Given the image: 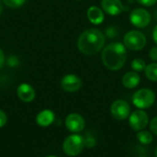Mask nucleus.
Returning <instances> with one entry per match:
<instances>
[{"instance_id": "obj_2", "label": "nucleus", "mask_w": 157, "mask_h": 157, "mask_svg": "<svg viewBox=\"0 0 157 157\" xmlns=\"http://www.w3.org/2000/svg\"><path fill=\"white\" fill-rule=\"evenodd\" d=\"M123 43L111 42L105 46L101 52L104 66L110 71L121 70L127 61V51Z\"/></svg>"}, {"instance_id": "obj_12", "label": "nucleus", "mask_w": 157, "mask_h": 157, "mask_svg": "<svg viewBox=\"0 0 157 157\" xmlns=\"http://www.w3.org/2000/svg\"><path fill=\"white\" fill-rule=\"evenodd\" d=\"M17 94L18 98L21 101L26 102V103L33 101L36 97V92L34 88L29 84H27V83H22L17 86Z\"/></svg>"}, {"instance_id": "obj_21", "label": "nucleus", "mask_w": 157, "mask_h": 157, "mask_svg": "<svg viewBox=\"0 0 157 157\" xmlns=\"http://www.w3.org/2000/svg\"><path fill=\"white\" fill-rule=\"evenodd\" d=\"M137 3L144 6H153L157 3V0H136Z\"/></svg>"}, {"instance_id": "obj_18", "label": "nucleus", "mask_w": 157, "mask_h": 157, "mask_svg": "<svg viewBox=\"0 0 157 157\" xmlns=\"http://www.w3.org/2000/svg\"><path fill=\"white\" fill-rule=\"evenodd\" d=\"M132 68L134 72H143L146 68V63L143 59L136 58L132 62Z\"/></svg>"}, {"instance_id": "obj_17", "label": "nucleus", "mask_w": 157, "mask_h": 157, "mask_svg": "<svg viewBox=\"0 0 157 157\" xmlns=\"http://www.w3.org/2000/svg\"><path fill=\"white\" fill-rule=\"evenodd\" d=\"M146 77L152 81V82H157V62L149 63L146 65V68L144 70Z\"/></svg>"}, {"instance_id": "obj_7", "label": "nucleus", "mask_w": 157, "mask_h": 157, "mask_svg": "<svg viewBox=\"0 0 157 157\" xmlns=\"http://www.w3.org/2000/svg\"><path fill=\"white\" fill-rule=\"evenodd\" d=\"M149 123V117L144 109H137L129 116V124L135 132L143 131Z\"/></svg>"}, {"instance_id": "obj_6", "label": "nucleus", "mask_w": 157, "mask_h": 157, "mask_svg": "<svg viewBox=\"0 0 157 157\" xmlns=\"http://www.w3.org/2000/svg\"><path fill=\"white\" fill-rule=\"evenodd\" d=\"M152 17L148 10L143 7L134 8L130 14V21L135 28L144 29L146 28L151 22Z\"/></svg>"}, {"instance_id": "obj_24", "label": "nucleus", "mask_w": 157, "mask_h": 157, "mask_svg": "<svg viewBox=\"0 0 157 157\" xmlns=\"http://www.w3.org/2000/svg\"><path fill=\"white\" fill-rule=\"evenodd\" d=\"M150 129H151V132L155 135H157V116L155 117L151 121V122H150Z\"/></svg>"}, {"instance_id": "obj_15", "label": "nucleus", "mask_w": 157, "mask_h": 157, "mask_svg": "<svg viewBox=\"0 0 157 157\" xmlns=\"http://www.w3.org/2000/svg\"><path fill=\"white\" fill-rule=\"evenodd\" d=\"M140 81H141V77L139 74H137V72H134V71L127 72L122 76V80H121L123 86L129 89H132L138 86V85L140 84Z\"/></svg>"}, {"instance_id": "obj_22", "label": "nucleus", "mask_w": 157, "mask_h": 157, "mask_svg": "<svg viewBox=\"0 0 157 157\" xmlns=\"http://www.w3.org/2000/svg\"><path fill=\"white\" fill-rule=\"evenodd\" d=\"M7 122V116L6 112L2 109H0V128L4 127Z\"/></svg>"}, {"instance_id": "obj_25", "label": "nucleus", "mask_w": 157, "mask_h": 157, "mask_svg": "<svg viewBox=\"0 0 157 157\" xmlns=\"http://www.w3.org/2000/svg\"><path fill=\"white\" fill-rule=\"evenodd\" d=\"M107 36L109 38H116V36L118 35V32H117V29L114 28V27H109L108 29H107Z\"/></svg>"}, {"instance_id": "obj_29", "label": "nucleus", "mask_w": 157, "mask_h": 157, "mask_svg": "<svg viewBox=\"0 0 157 157\" xmlns=\"http://www.w3.org/2000/svg\"><path fill=\"white\" fill-rule=\"evenodd\" d=\"M3 8H4V3H3L2 0H0V15H1V13L3 11Z\"/></svg>"}, {"instance_id": "obj_16", "label": "nucleus", "mask_w": 157, "mask_h": 157, "mask_svg": "<svg viewBox=\"0 0 157 157\" xmlns=\"http://www.w3.org/2000/svg\"><path fill=\"white\" fill-rule=\"evenodd\" d=\"M136 137H137V140L144 145H148V144H152V142L154 141L153 134L150 132L144 131V130L138 132Z\"/></svg>"}, {"instance_id": "obj_23", "label": "nucleus", "mask_w": 157, "mask_h": 157, "mask_svg": "<svg viewBox=\"0 0 157 157\" xmlns=\"http://www.w3.org/2000/svg\"><path fill=\"white\" fill-rule=\"evenodd\" d=\"M149 57L152 61L157 62V45L154 46L149 52Z\"/></svg>"}, {"instance_id": "obj_28", "label": "nucleus", "mask_w": 157, "mask_h": 157, "mask_svg": "<svg viewBox=\"0 0 157 157\" xmlns=\"http://www.w3.org/2000/svg\"><path fill=\"white\" fill-rule=\"evenodd\" d=\"M153 40L157 45V25L154 28V30H153Z\"/></svg>"}, {"instance_id": "obj_33", "label": "nucleus", "mask_w": 157, "mask_h": 157, "mask_svg": "<svg viewBox=\"0 0 157 157\" xmlns=\"http://www.w3.org/2000/svg\"><path fill=\"white\" fill-rule=\"evenodd\" d=\"M140 157H146V156H140Z\"/></svg>"}, {"instance_id": "obj_3", "label": "nucleus", "mask_w": 157, "mask_h": 157, "mask_svg": "<svg viewBox=\"0 0 157 157\" xmlns=\"http://www.w3.org/2000/svg\"><path fill=\"white\" fill-rule=\"evenodd\" d=\"M85 139L78 133L67 136L63 143V151L68 156H76L82 153L85 147Z\"/></svg>"}, {"instance_id": "obj_13", "label": "nucleus", "mask_w": 157, "mask_h": 157, "mask_svg": "<svg viewBox=\"0 0 157 157\" xmlns=\"http://www.w3.org/2000/svg\"><path fill=\"white\" fill-rule=\"evenodd\" d=\"M86 16H87L88 20L94 25H99L105 19L104 11L97 6H89L86 12Z\"/></svg>"}, {"instance_id": "obj_32", "label": "nucleus", "mask_w": 157, "mask_h": 157, "mask_svg": "<svg viewBox=\"0 0 157 157\" xmlns=\"http://www.w3.org/2000/svg\"><path fill=\"white\" fill-rule=\"evenodd\" d=\"M76 1H81V0H76Z\"/></svg>"}, {"instance_id": "obj_14", "label": "nucleus", "mask_w": 157, "mask_h": 157, "mask_svg": "<svg viewBox=\"0 0 157 157\" xmlns=\"http://www.w3.org/2000/svg\"><path fill=\"white\" fill-rule=\"evenodd\" d=\"M55 120V114L51 109H43L36 117V122L40 127H48L53 123Z\"/></svg>"}, {"instance_id": "obj_11", "label": "nucleus", "mask_w": 157, "mask_h": 157, "mask_svg": "<svg viewBox=\"0 0 157 157\" xmlns=\"http://www.w3.org/2000/svg\"><path fill=\"white\" fill-rule=\"evenodd\" d=\"M101 7L109 16H118L124 10V6L121 0H102Z\"/></svg>"}, {"instance_id": "obj_1", "label": "nucleus", "mask_w": 157, "mask_h": 157, "mask_svg": "<svg viewBox=\"0 0 157 157\" xmlns=\"http://www.w3.org/2000/svg\"><path fill=\"white\" fill-rule=\"evenodd\" d=\"M105 34L98 29H87L77 39V48L86 55H95L105 47Z\"/></svg>"}, {"instance_id": "obj_27", "label": "nucleus", "mask_w": 157, "mask_h": 157, "mask_svg": "<svg viewBox=\"0 0 157 157\" xmlns=\"http://www.w3.org/2000/svg\"><path fill=\"white\" fill-rule=\"evenodd\" d=\"M6 63V57H5V53L2 51V49H0V69L4 66Z\"/></svg>"}, {"instance_id": "obj_5", "label": "nucleus", "mask_w": 157, "mask_h": 157, "mask_svg": "<svg viewBox=\"0 0 157 157\" xmlns=\"http://www.w3.org/2000/svg\"><path fill=\"white\" fill-rule=\"evenodd\" d=\"M155 101V94L149 88H141L132 96V103L139 109L151 108Z\"/></svg>"}, {"instance_id": "obj_19", "label": "nucleus", "mask_w": 157, "mask_h": 157, "mask_svg": "<svg viewBox=\"0 0 157 157\" xmlns=\"http://www.w3.org/2000/svg\"><path fill=\"white\" fill-rule=\"evenodd\" d=\"M2 1L4 5H6L10 8H19L26 2V0H2Z\"/></svg>"}, {"instance_id": "obj_10", "label": "nucleus", "mask_w": 157, "mask_h": 157, "mask_svg": "<svg viewBox=\"0 0 157 157\" xmlns=\"http://www.w3.org/2000/svg\"><path fill=\"white\" fill-rule=\"evenodd\" d=\"M82 80L79 76L69 74L64 75L61 80V87L65 91L69 93H74L78 91L82 87Z\"/></svg>"}, {"instance_id": "obj_31", "label": "nucleus", "mask_w": 157, "mask_h": 157, "mask_svg": "<svg viewBox=\"0 0 157 157\" xmlns=\"http://www.w3.org/2000/svg\"><path fill=\"white\" fill-rule=\"evenodd\" d=\"M155 157H157V147L156 149H155Z\"/></svg>"}, {"instance_id": "obj_4", "label": "nucleus", "mask_w": 157, "mask_h": 157, "mask_svg": "<svg viewBox=\"0 0 157 157\" xmlns=\"http://www.w3.org/2000/svg\"><path fill=\"white\" fill-rule=\"evenodd\" d=\"M147 43L145 35L139 30H130L123 37L124 46L131 51H141Z\"/></svg>"}, {"instance_id": "obj_26", "label": "nucleus", "mask_w": 157, "mask_h": 157, "mask_svg": "<svg viewBox=\"0 0 157 157\" xmlns=\"http://www.w3.org/2000/svg\"><path fill=\"white\" fill-rule=\"evenodd\" d=\"M96 144V141L94 140L93 137H88L86 140H85V145L88 147H93Z\"/></svg>"}, {"instance_id": "obj_20", "label": "nucleus", "mask_w": 157, "mask_h": 157, "mask_svg": "<svg viewBox=\"0 0 157 157\" xmlns=\"http://www.w3.org/2000/svg\"><path fill=\"white\" fill-rule=\"evenodd\" d=\"M6 63L9 67H17L19 64V60L16 55H10L6 60Z\"/></svg>"}, {"instance_id": "obj_9", "label": "nucleus", "mask_w": 157, "mask_h": 157, "mask_svg": "<svg viewBox=\"0 0 157 157\" xmlns=\"http://www.w3.org/2000/svg\"><path fill=\"white\" fill-rule=\"evenodd\" d=\"M65 127L73 133L81 132L86 127L85 119L78 113H71L65 119Z\"/></svg>"}, {"instance_id": "obj_8", "label": "nucleus", "mask_w": 157, "mask_h": 157, "mask_svg": "<svg viewBox=\"0 0 157 157\" xmlns=\"http://www.w3.org/2000/svg\"><path fill=\"white\" fill-rule=\"evenodd\" d=\"M110 113L117 121H124L128 119L131 114V107L127 101L117 99L111 104Z\"/></svg>"}, {"instance_id": "obj_30", "label": "nucleus", "mask_w": 157, "mask_h": 157, "mask_svg": "<svg viewBox=\"0 0 157 157\" xmlns=\"http://www.w3.org/2000/svg\"><path fill=\"white\" fill-rule=\"evenodd\" d=\"M46 157H58V156H56V155H48V156H46Z\"/></svg>"}]
</instances>
